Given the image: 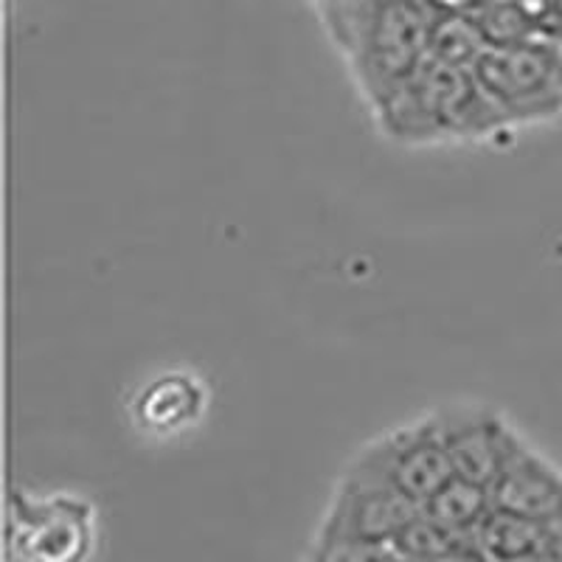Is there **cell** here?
Listing matches in <instances>:
<instances>
[{"label": "cell", "mask_w": 562, "mask_h": 562, "mask_svg": "<svg viewBox=\"0 0 562 562\" xmlns=\"http://www.w3.org/2000/svg\"><path fill=\"white\" fill-rule=\"evenodd\" d=\"M473 77L509 127L549 122L562 113V70L549 43L490 45L473 65Z\"/></svg>", "instance_id": "3"}, {"label": "cell", "mask_w": 562, "mask_h": 562, "mask_svg": "<svg viewBox=\"0 0 562 562\" xmlns=\"http://www.w3.org/2000/svg\"><path fill=\"white\" fill-rule=\"evenodd\" d=\"M321 18L374 113L430 54L439 9L430 0H346Z\"/></svg>", "instance_id": "1"}, {"label": "cell", "mask_w": 562, "mask_h": 562, "mask_svg": "<svg viewBox=\"0 0 562 562\" xmlns=\"http://www.w3.org/2000/svg\"><path fill=\"white\" fill-rule=\"evenodd\" d=\"M205 408V391L198 378L189 374H160L149 385L140 389L135 396L133 416L140 428L153 430V434H175L200 419Z\"/></svg>", "instance_id": "9"}, {"label": "cell", "mask_w": 562, "mask_h": 562, "mask_svg": "<svg viewBox=\"0 0 562 562\" xmlns=\"http://www.w3.org/2000/svg\"><path fill=\"white\" fill-rule=\"evenodd\" d=\"M546 543H549V526L495 506L473 535L475 554L481 557V562L535 560L546 554Z\"/></svg>", "instance_id": "10"}, {"label": "cell", "mask_w": 562, "mask_h": 562, "mask_svg": "<svg viewBox=\"0 0 562 562\" xmlns=\"http://www.w3.org/2000/svg\"><path fill=\"white\" fill-rule=\"evenodd\" d=\"M546 560L562 562V520L549 526V543H546Z\"/></svg>", "instance_id": "13"}, {"label": "cell", "mask_w": 562, "mask_h": 562, "mask_svg": "<svg viewBox=\"0 0 562 562\" xmlns=\"http://www.w3.org/2000/svg\"><path fill=\"white\" fill-rule=\"evenodd\" d=\"M492 506L537 524L562 520V470L529 445H520L490 486Z\"/></svg>", "instance_id": "8"}, {"label": "cell", "mask_w": 562, "mask_h": 562, "mask_svg": "<svg viewBox=\"0 0 562 562\" xmlns=\"http://www.w3.org/2000/svg\"><path fill=\"white\" fill-rule=\"evenodd\" d=\"M453 475L492 486L512 453L524 445L501 411L481 403H448L430 411Z\"/></svg>", "instance_id": "6"}, {"label": "cell", "mask_w": 562, "mask_h": 562, "mask_svg": "<svg viewBox=\"0 0 562 562\" xmlns=\"http://www.w3.org/2000/svg\"><path fill=\"white\" fill-rule=\"evenodd\" d=\"M549 48H551V54H554L557 65H560V70H562V32L557 34L554 40H549Z\"/></svg>", "instance_id": "14"}, {"label": "cell", "mask_w": 562, "mask_h": 562, "mask_svg": "<svg viewBox=\"0 0 562 562\" xmlns=\"http://www.w3.org/2000/svg\"><path fill=\"white\" fill-rule=\"evenodd\" d=\"M310 3H313V7L318 9V12H324V9L338 7V3H346V0H310Z\"/></svg>", "instance_id": "15"}, {"label": "cell", "mask_w": 562, "mask_h": 562, "mask_svg": "<svg viewBox=\"0 0 562 562\" xmlns=\"http://www.w3.org/2000/svg\"><path fill=\"white\" fill-rule=\"evenodd\" d=\"M422 512L428 518H434L436 524L448 526L459 535L473 537L475 529L484 524V518L492 512V492L490 486L473 484V481L453 475L436 495H430L422 504Z\"/></svg>", "instance_id": "11"}, {"label": "cell", "mask_w": 562, "mask_h": 562, "mask_svg": "<svg viewBox=\"0 0 562 562\" xmlns=\"http://www.w3.org/2000/svg\"><path fill=\"white\" fill-rule=\"evenodd\" d=\"M346 473L391 486L422 506L453 479V467L439 439L434 414H425L366 441Z\"/></svg>", "instance_id": "4"}, {"label": "cell", "mask_w": 562, "mask_h": 562, "mask_svg": "<svg viewBox=\"0 0 562 562\" xmlns=\"http://www.w3.org/2000/svg\"><path fill=\"white\" fill-rule=\"evenodd\" d=\"M419 509L391 486L344 473L321 526L318 546H391Z\"/></svg>", "instance_id": "7"}, {"label": "cell", "mask_w": 562, "mask_h": 562, "mask_svg": "<svg viewBox=\"0 0 562 562\" xmlns=\"http://www.w3.org/2000/svg\"><path fill=\"white\" fill-rule=\"evenodd\" d=\"M486 48H490V40L484 37L473 14L439 12L434 37H430V57L473 70V65L479 63Z\"/></svg>", "instance_id": "12"}, {"label": "cell", "mask_w": 562, "mask_h": 562, "mask_svg": "<svg viewBox=\"0 0 562 562\" xmlns=\"http://www.w3.org/2000/svg\"><path fill=\"white\" fill-rule=\"evenodd\" d=\"M374 122L383 135L408 147L481 140L509 127L484 97L473 70L441 63L430 54L403 88L374 110Z\"/></svg>", "instance_id": "2"}, {"label": "cell", "mask_w": 562, "mask_h": 562, "mask_svg": "<svg viewBox=\"0 0 562 562\" xmlns=\"http://www.w3.org/2000/svg\"><path fill=\"white\" fill-rule=\"evenodd\" d=\"M97 543L90 504L74 495L12 498V554L20 562H88Z\"/></svg>", "instance_id": "5"}]
</instances>
